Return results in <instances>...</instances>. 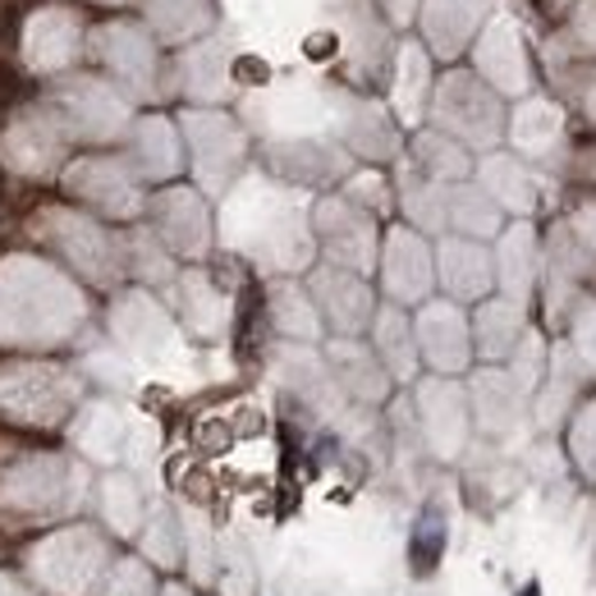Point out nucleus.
<instances>
[{
	"instance_id": "1",
	"label": "nucleus",
	"mask_w": 596,
	"mask_h": 596,
	"mask_svg": "<svg viewBox=\"0 0 596 596\" xmlns=\"http://www.w3.org/2000/svg\"><path fill=\"white\" fill-rule=\"evenodd\" d=\"M446 514H441V505H427L422 514H418V523H414V537H409V569L418 574V578H427V574H436V564H441V555H446Z\"/></svg>"
}]
</instances>
